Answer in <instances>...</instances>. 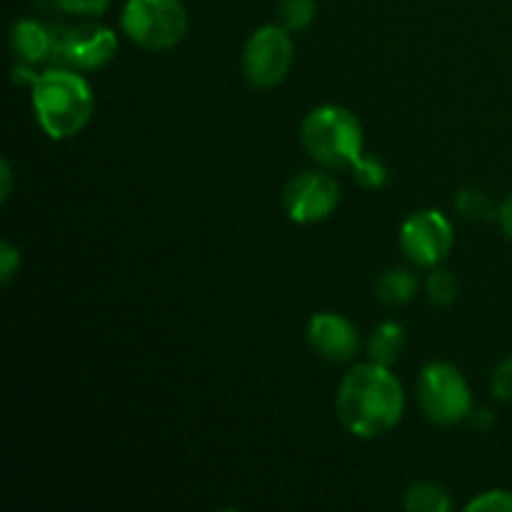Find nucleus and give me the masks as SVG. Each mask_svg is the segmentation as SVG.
<instances>
[{"label":"nucleus","mask_w":512,"mask_h":512,"mask_svg":"<svg viewBox=\"0 0 512 512\" xmlns=\"http://www.w3.org/2000/svg\"><path fill=\"white\" fill-rule=\"evenodd\" d=\"M335 413L340 425L353 438H383L403 420V383L388 365L373 360L355 365L340 383L335 395Z\"/></svg>","instance_id":"f257e3e1"},{"label":"nucleus","mask_w":512,"mask_h":512,"mask_svg":"<svg viewBox=\"0 0 512 512\" xmlns=\"http://www.w3.org/2000/svg\"><path fill=\"white\" fill-rule=\"evenodd\" d=\"M95 98L88 80L73 68H50L33 85V113L50 140H70L93 118Z\"/></svg>","instance_id":"f03ea898"},{"label":"nucleus","mask_w":512,"mask_h":512,"mask_svg":"<svg viewBox=\"0 0 512 512\" xmlns=\"http://www.w3.org/2000/svg\"><path fill=\"white\" fill-rule=\"evenodd\" d=\"M300 140L310 158L323 168H353L363 155L365 135L358 115L343 105H318L305 115Z\"/></svg>","instance_id":"7ed1b4c3"},{"label":"nucleus","mask_w":512,"mask_h":512,"mask_svg":"<svg viewBox=\"0 0 512 512\" xmlns=\"http://www.w3.org/2000/svg\"><path fill=\"white\" fill-rule=\"evenodd\" d=\"M120 28L145 50H170L188 33L183 0H125Z\"/></svg>","instance_id":"20e7f679"},{"label":"nucleus","mask_w":512,"mask_h":512,"mask_svg":"<svg viewBox=\"0 0 512 512\" xmlns=\"http://www.w3.org/2000/svg\"><path fill=\"white\" fill-rule=\"evenodd\" d=\"M418 403L435 425H458L473 413V393L465 375L453 363L435 360L420 370Z\"/></svg>","instance_id":"39448f33"},{"label":"nucleus","mask_w":512,"mask_h":512,"mask_svg":"<svg viewBox=\"0 0 512 512\" xmlns=\"http://www.w3.org/2000/svg\"><path fill=\"white\" fill-rule=\"evenodd\" d=\"M293 68V38L280 23L253 30L243 48V75L253 88L268 90L283 83Z\"/></svg>","instance_id":"423d86ee"},{"label":"nucleus","mask_w":512,"mask_h":512,"mask_svg":"<svg viewBox=\"0 0 512 512\" xmlns=\"http://www.w3.org/2000/svg\"><path fill=\"white\" fill-rule=\"evenodd\" d=\"M118 53V35L100 23L53 25V55L65 68L98 70L105 68Z\"/></svg>","instance_id":"0eeeda50"},{"label":"nucleus","mask_w":512,"mask_h":512,"mask_svg":"<svg viewBox=\"0 0 512 512\" xmlns=\"http://www.w3.org/2000/svg\"><path fill=\"white\" fill-rule=\"evenodd\" d=\"M455 243L453 223L440 210H415L400 228V248L410 263L435 268L448 258Z\"/></svg>","instance_id":"6e6552de"},{"label":"nucleus","mask_w":512,"mask_h":512,"mask_svg":"<svg viewBox=\"0 0 512 512\" xmlns=\"http://www.w3.org/2000/svg\"><path fill=\"white\" fill-rule=\"evenodd\" d=\"M340 203V183L323 170L293 175L283 190V208L293 223L313 225L330 218Z\"/></svg>","instance_id":"1a4fd4ad"},{"label":"nucleus","mask_w":512,"mask_h":512,"mask_svg":"<svg viewBox=\"0 0 512 512\" xmlns=\"http://www.w3.org/2000/svg\"><path fill=\"white\" fill-rule=\"evenodd\" d=\"M305 338H308L310 350L328 363H348L358 355L360 348L358 328L338 313L313 315Z\"/></svg>","instance_id":"9d476101"},{"label":"nucleus","mask_w":512,"mask_h":512,"mask_svg":"<svg viewBox=\"0 0 512 512\" xmlns=\"http://www.w3.org/2000/svg\"><path fill=\"white\" fill-rule=\"evenodd\" d=\"M10 48L25 63H43L53 55V28L35 18L15 20L10 28Z\"/></svg>","instance_id":"9b49d317"},{"label":"nucleus","mask_w":512,"mask_h":512,"mask_svg":"<svg viewBox=\"0 0 512 512\" xmlns=\"http://www.w3.org/2000/svg\"><path fill=\"white\" fill-rule=\"evenodd\" d=\"M405 348V330L395 320H385L370 333L368 338V358L380 365H393L403 355Z\"/></svg>","instance_id":"f8f14e48"},{"label":"nucleus","mask_w":512,"mask_h":512,"mask_svg":"<svg viewBox=\"0 0 512 512\" xmlns=\"http://www.w3.org/2000/svg\"><path fill=\"white\" fill-rule=\"evenodd\" d=\"M418 293V278L405 268H390L375 283V295L388 305H405Z\"/></svg>","instance_id":"ddd939ff"},{"label":"nucleus","mask_w":512,"mask_h":512,"mask_svg":"<svg viewBox=\"0 0 512 512\" xmlns=\"http://www.w3.org/2000/svg\"><path fill=\"white\" fill-rule=\"evenodd\" d=\"M403 505L408 512H450L453 510V500L450 493L438 483L430 480H420L413 483L405 493Z\"/></svg>","instance_id":"4468645a"},{"label":"nucleus","mask_w":512,"mask_h":512,"mask_svg":"<svg viewBox=\"0 0 512 512\" xmlns=\"http://www.w3.org/2000/svg\"><path fill=\"white\" fill-rule=\"evenodd\" d=\"M315 15H318V3L315 0H280L278 5L280 25L288 28L290 33H298V30L313 25Z\"/></svg>","instance_id":"2eb2a0df"},{"label":"nucleus","mask_w":512,"mask_h":512,"mask_svg":"<svg viewBox=\"0 0 512 512\" xmlns=\"http://www.w3.org/2000/svg\"><path fill=\"white\" fill-rule=\"evenodd\" d=\"M425 290H428L430 303L440 305V308H445V305H453L455 298L460 295L458 278H455L450 270L440 268V265L430 268L428 280H425Z\"/></svg>","instance_id":"dca6fc26"},{"label":"nucleus","mask_w":512,"mask_h":512,"mask_svg":"<svg viewBox=\"0 0 512 512\" xmlns=\"http://www.w3.org/2000/svg\"><path fill=\"white\" fill-rule=\"evenodd\" d=\"M455 210H458L463 218H470V220L498 218V210H495L493 200H490L483 190H475V188L460 190L458 198H455Z\"/></svg>","instance_id":"f3484780"},{"label":"nucleus","mask_w":512,"mask_h":512,"mask_svg":"<svg viewBox=\"0 0 512 512\" xmlns=\"http://www.w3.org/2000/svg\"><path fill=\"white\" fill-rule=\"evenodd\" d=\"M350 170H353L355 183L368 190H378L388 183V168H385L383 160L373 158V155H360Z\"/></svg>","instance_id":"a211bd4d"},{"label":"nucleus","mask_w":512,"mask_h":512,"mask_svg":"<svg viewBox=\"0 0 512 512\" xmlns=\"http://www.w3.org/2000/svg\"><path fill=\"white\" fill-rule=\"evenodd\" d=\"M465 512H512L510 490H485L483 495L470 500Z\"/></svg>","instance_id":"6ab92c4d"},{"label":"nucleus","mask_w":512,"mask_h":512,"mask_svg":"<svg viewBox=\"0 0 512 512\" xmlns=\"http://www.w3.org/2000/svg\"><path fill=\"white\" fill-rule=\"evenodd\" d=\"M63 13L80 15V18H95L110 8V0H53Z\"/></svg>","instance_id":"aec40b11"},{"label":"nucleus","mask_w":512,"mask_h":512,"mask_svg":"<svg viewBox=\"0 0 512 512\" xmlns=\"http://www.w3.org/2000/svg\"><path fill=\"white\" fill-rule=\"evenodd\" d=\"M490 388H493L495 398L503 400V403H512V355L493 370Z\"/></svg>","instance_id":"412c9836"},{"label":"nucleus","mask_w":512,"mask_h":512,"mask_svg":"<svg viewBox=\"0 0 512 512\" xmlns=\"http://www.w3.org/2000/svg\"><path fill=\"white\" fill-rule=\"evenodd\" d=\"M20 268V250L10 240L0 243V283L8 285Z\"/></svg>","instance_id":"4be33fe9"},{"label":"nucleus","mask_w":512,"mask_h":512,"mask_svg":"<svg viewBox=\"0 0 512 512\" xmlns=\"http://www.w3.org/2000/svg\"><path fill=\"white\" fill-rule=\"evenodd\" d=\"M40 73L33 68V63H25V60H18V63L13 65V80L15 85H30V90H33V85L38 83Z\"/></svg>","instance_id":"5701e85b"},{"label":"nucleus","mask_w":512,"mask_h":512,"mask_svg":"<svg viewBox=\"0 0 512 512\" xmlns=\"http://www.w3.org/2000/svg\"><path fill=\"white\" fill-rule=\"evenodd\" d=\"M13 193V168H10V160H0V200H8Z\"/></svg>","instance_id":"b1692460"},{"label":"nucleus","mask_w":512,"mask_h":512,"mask_svg":"<svg viewBox=\"0 0 512 512\" xmlns=\"http://www.w3.org/2000/svg\"><path fill=\"white\" fill-rule=\"evenodd\" d=\"M498 220H500V228H503V233L512 240V193L503 200V203H500Z\"/></svg>","instance_id":"393cba45"},{"label":"nucleus","mask_w":512,"mask_h":512,"mask_svg":"<svg viewBox=\"0 0 512 512\" xmlns=\"http://www.w3.org/2000/svg\"><path fill=\"white\" fill-rule=\"evenodd\" d=\"M468 420H473L475 428H480V430H488L490 425L495 423L493 413H490L488 408H483V410H473V413H470V418H468Z\"/></svg>","instance_id":"a878e982"}]
</instances>
